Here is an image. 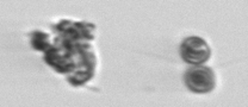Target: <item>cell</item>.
Instances as JSON below:
<instances>
[{
    "instance_id": "cell-4",
    "label": "cell",
    "mask_w": 248,
    "mask_h": 107,
    "mask_svg": "<svg viewBox=\"0 0 248 107\" xmlns=\"http://www.w3.org/2000/svg\"><path fill=\"white\" fill-rule=\"evenodd\" d=\"M95 67H97V57H95L93 45L90 44L82 52L81 60H80L77 69L72 74L67 75V81L72 86H76V87L77 86L85 85L94 75Z\"/></svg>"
},
{
    "instance_id": "cell-3",
    "label": "cell",
    "mask_w": 248,
    "mask_h": 107,
    "mask_svg": "<svg viewBox=\"0 0 248 107\" xmlns=\"http://www.w3.org/2000/svg\"><path fill=\"white\" fill-rule=\"evenodd\" d=\"M53 30L56 35L66 36L74 40H90L95 38L97 27L89 22H77L71 19H62L53 25Z\"/></svg>"
},
{
    "instance_id": "cell-5",
    "label": "cell",
    "mask_w": 248,
    "mask_h": 107,
    "mask_svg": "<svg viewBox=\"0 0 248 107\" xmlns=\"http://www.w3.org/2000/svg\"><path fill=\"white\" fill-rule=\"evenodd\" d=\"M30 43L33 49L43 53H46L53 45L50 36L41 30H36L30 35Z\"/></svg>"
},
{
    "instance_id": "cell-2",
    "label": "cell",
    "mask_w": 248,
    "mask_h": 107,
    "mask_svg": "<svg viewBox=\"0 0 248 107\" xmlns=\"http://www.w3.org/2000/svg\"><path fill=\"white\" fill-rule=\"evenodd\" d=\"M180 56L187 65L200 66L210 58L211 49L202 37L188 36L180 44Z\"/></svg>"
},
{
    "instance_id": "cell-1",
    "label": "cell",
    "mask_w": 248,
    "mask_h": 107,
    "mask_svg": "<svg viewBox=\"0 0 248 107\" xmlns=\"http://www.w3.org/2000/svg\"><path fill=\"white\" fill-rule=\"evenodd\" d=\"M185 85L191 92L197 94L210 93L216 85V76L210 67L200 65L192 66L186 70Z\"/></svg>"
}]
</instances>
